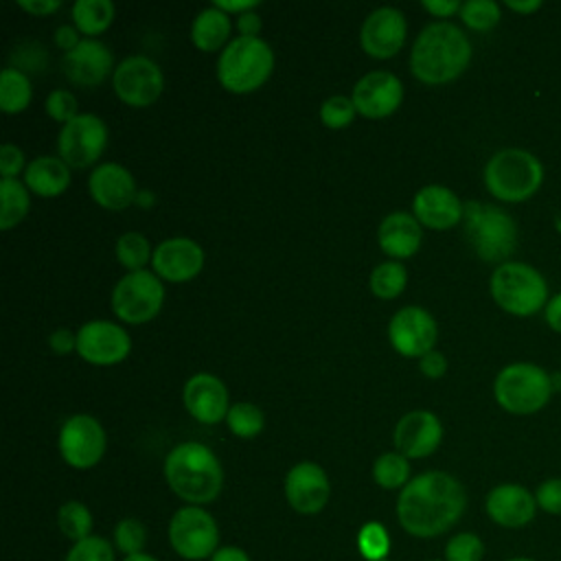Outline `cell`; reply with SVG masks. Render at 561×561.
I'll return each mask as SVG.
<instances>
[{
	"mask_svg": "<svg viewBox=\"0 0 561 561\" xmlns=\"http://www.w3.org/2000/svg\"><path fill=\"white\" fill-rule=\"evenodd\" d=\"M123 561H158L156 557L147 554V552H138V554H129V557H123Z\"/></svg>",
	"mask_w": 561,
	"mask_h": 561,
	"instance_id": "680465c9",
	"label": "cell"
},
{
	"mask_svg": "<svg viewBox=\"0 0 561 561\" xmlns=\"http://www.w3.org/2000/svg\"><path fill=\"white\" fill-rule=\"evenodd\" d=\"M554 226H557V230L561 232V213L554 217Z\"/></svg>",
	"mask_w": 561,
	"mask_h": 561,
	"instance_id": "6125c7cd",
	"label": "cell"
},
{
	"mask_svg": "<svg viewBox=\"0 0 561 561\" xmlns=\"http://www.w3.org/2000/svg\"><path fill=\"white\" fill-rule=\"evenodd\" d=\"M491 298L511 316L528 318L546 309L550 294L548 283L539 270L524 261H506L495 265L489 280Z\"/></svg>",
	"mask_w": 561,
	"mask_h": 561,
	"instance_id": "52a82bcc",
	"label": "cell"
},
{
	"mask_svg": "<svg viewBox=\"0 0 561 561\" xmlns=\"http://www.w3.org/2000/svg\"><path fill=\"white\" fill-rule=\"evenodd\" d=\"M57 445L66 465L75 469H90L103 458L107 436L101 421H96L94 416L72 414L64 421Z\"/></svg>",
	"mask_w": 561,
	"mask_h": 561,
	"instance_id": "4fadbf2b",
	"label": "cell"
},
{
	"mask_svg": "<svg viewBox=\"0 0 561 561\" xmlns=\"http://www.w3.org/2000/svg\"><path fill=\"white\" fill-rule=\"evenodd\" d=\"M484 543L476 533H456L445 543V561H482Z\"/></svg>",
	"mask_w": 561,
	"mask_h": 561,
	"instance_id": "ab89813d",
	"label": "cell"
},
{
	"mask_svg": "<svg viewBox=\"0 0 561 561\" xmlns=\"http://www.w3.org/2000/svg\"><path fill=\"white\" fill-rule=\"evenodd\" d=\"M405 283H408V272H405V265L399 261L379 263L370 272V280H368L370 291L383 300L397 298L405 289Z\"/></svg>",
	"mask_w": 561,
	"mask_h": 561,
	"instance_id": "836d02e7",
	"label": "cell"
},
{
	"mask_svg": "<svg viewBox=\"0 0 561 561\" xmlns=\"http://www.w3.org/2000/svg\"><path fill=\"white\" fill-rule=\"evenodd\" d=\"M386 561H390V559H386Z\"/></svg>",
	"mask_w": 561,
	"mask_h": 561,
	"instance_id": "e7e4bbea",
	"label": "cell"
},
{
	"mask_svg": "<svg viewBox=\"0 0 561 561\" xmlns=\"http://www.w3.org/2000/svg\"><path fill=\"white\" fill-rule=\"evenodd\" d=\"M355 105L351 96L344 94H333L329 96L322 105H320V121L329 127V129H342L346 125L353 123L355 118Z\"/></svg>",
	"mask_w": 561,
	"mask_h": 561,
	"instance_id": "60d3db41",
	"label": "cell"
},
{
	"mask_svg": "<svg viewBox=\"0 0 561 561\" xmlns=\"http://www.w3.org/2000/svg\"><path fill=\"white\" fill-rule=\"evenodd\" d=\"M419 368L425 377H432V379H438L447 373V359L440 351H430L425 353L421 359H419Z\"/></svg>",
	"mask_w": 561,
	"mask_h": 561,
	"instance_id": "bcb514c9",
	"label": "cell"
},
{
	"mask_svg": "<svg viewBox=\"0 0 561 561\" xmlns=\"http://www.w3.org/2000/svg\"><path fill=\"white\" fill-rule=\"evenodd\" d=\"M215 7L226 13H245L259 7V0H215Z\"/></svg>",
	"mask_w": 561,
	"mask_h": 561,
	"instance_id": "11a10c76",
	"label": "cell"
},
{
	"mask_svg": "<svg viewBox=\"0 0 561 561\" xmlns=\"http://www.w3.org/2000/svg\"><path fill=\"white\" fill-rule=\"evenodd\" d=\"M467 508V493L458 478L447 471L414 476L397 497L401 528L419 539H432L458 524Z\"/></svg>",
	"mask_w": 561,
	"mask_h": 561,
	"instance_id": "6da1fadb",
	"label": "cell"
},
{
	"mask_svg": "<svg viewBox=\"0 0 561 561\" xmlns=\"http://www.w3.org/2000/svg\"><path fill=\"white\" fill-rule=\"evenodd\" d=\"M465 237L478 259L486 263H506L517 245V224L500 206L484 202H465Z\"/></svg>",
	"mask_w": 561,
	"mask_h": 561,
	"instance_id": "5b68a950",
	"label": "cell"
},
{
	"mask_svg": "<svg viewBox=\"0 0 561 561\" xmlns=\"http://www.w3.org/2000/svg\"><path fill=\"white\" fill-rule=\"evenodd\" d=\"M405 33L408 24L403 13L394 7H379L364 20L359 42L364 53H368L370 57L388 59L401 50Z\"/></svg>",
	"mask_w": 561,
	"mask_h": 561,
	"instance_id": "ffe728a7",
	"label": "cell"
},
{
	"mask_svg": "<svg viewBox=\"0 0 561 561\" xmlns=\"http://www.w3.org/2000/svg\"><path fill=\"white\" fill-rule=\"evenodd\" d=\"M151 267L162 280L186 283L204 267V250L188 237H171L153 248Z\"/></svg>",
	"mask_w": 561,
	"mask_h": 561,
	"instance_id": "ac0fdd59",
	"label": "cell"
},
{
	"mask_svg": "<svg viewBox=\"0 0 561 561\" xmlns=\"http://www.w3.org/2000/svg\"><path fill=\"white\" fill-rule=\"evenodd\" d=\"M182 399L188 414L206 425L226 421V414L230 410L226 383L210 373H195L193 377H188Z\"/></svg>",
	"mask_w": 561,
	"mask_h": 561,
	"instance_id": "44dd1931",
	"label": "cell"
},
{
	"mask_svg": "<svg viewBox=\"0 0 561 561\" xmlns=\"http://www.w3.org/2000/svg\"><path fill=\"white\" fill-rule=\"evenodd\" d=\"M373 480L381 489H403L410 482V462L399 451H386L373 462Z\"/></svg>",
	"mask_w": 561,
	"mask_h": 561,
	"instance_id": "d6a6232c",
	"label": "cell"
},
{
	"mask_svg": "<svg viewBox=\"0 0 561 561\" xmlns=\"http://www.w3.org/2000/svg\"><path fill=\"white\" fill-rule=\"evenodd\" d=\"M151 256H153V250L145 234L129 230L116 239V259L129 272L145 270V265L151 261Z\"/></svg>",
	"mask_w": 561,
	"mask_h": 561,
	"instance_id": "e575fe53",
	"label": "cell"
},
{
	"mask_svg": "<svg viewBox=\"0 0 561 561\" xmlns=\"http://www.w3.org/2000/svg\"><path fill=\"white\" fill-rule=\"evenodd\" d=\"M116 96L129 107H147L158 101L164 90L160 66L147 55L125 57L112 72Z\"/></svg>",
	"mask_w": 561,
	"mask_h": 561,
	"instance_id": "8fae6325",
	"label": "cell"
},
{
	"mask_svg": "<svg viewBox=\"0 0 561 561\" xmlns=\"http://www.w3.org/2000/svg\"><path fill=\"white\" fill-rule=\"evenodd\" d=\"M24 169V153L18 145L4 142L0 147V173L2 178H15Z\"/></svg>",
	"mask_w": 561,
	"mask_h": 561,
	"instance_id": "f6af8a7d",
	"label": "cell"
},
{
	"mask_svg": "<svg viewBox=\"0 0 561 561\" xmlns=\"http://www.w3.org/2000/svg\"><path fill=\"white\" fill-rule=\"evenodd\" d=\"M484 511L502 528H524L535 519L539 506L535 493L524 484L502 482L486 493Z\"/></svg>",
	"mask_w": 561,
	"mask_h": 561,
	"instance_id": "d6986e66",
	"label": "cell"
},
{
	"mask_svg": "<svg viewBox=\"0 0 561 561\" xmlns=\"http://www.w3.org/2000/svg\"><path fill=\"white\" fill-rule=\"evenodd\" d=\"M92 513L90 508L79 500H68L57 511V526L66 539L72 543L90 537L92 533Z\"/></svg>",
	"mask_w": 561,
	"mask_h": 561,
	"instance_id": "1f68e13d",
	"label": "cell"
},
{
	"mask_svg": "<svg viewBox=\"0 0 561 561\" xmlns=\"http://www.w3.org/2000/svg\"><path fill=\"white\" fill-rule=\"evenodd\" d=\"M272 70L274 53L261 37L237 35L224 46L217 59V79L234 94L254 92L270 79Z\"/></svg>",
	"mask_w": 561,
	"mask_h": 561,
	"instance_id": "8992f818",
	"label": "cell"
},
{
	"mask_svg": "<svg viewBox=\"0 0 561 561\" xmlns=\"http://www.w3.org/2000/svg\"><path fill=\"white\" fill-rule=\"evenodd\" d=\"M92 199L107 210H123L136 202L138 188L129 169L118 162L99 164L88 178Z\"/></svg>",
	"mask_w": 561,
	"mask_h": 561,
	"instance_id": "cb8c5ba5",
	"label": "cell"
},
{
	"mask_svg": "<svg viewBox=\"0 0 561 561\" xmlns=\"http://www.w3.org/2000/svg\"><path fill=\"white\" fill-rule=\"evenodd\" d=\"M164 302V285L156 272H127L112 289L114 313L129 324L153 320Z\"/></svg>",
	"mask_w": 561,
	"mask_h": 561,
	"instance_id": "30bf717a",
	"label": "cell"
},
{
	"mask_svg": "<svg viewBox=\"0 0 561 561\" xmlns=\"http://www.w3.org/2000/svg\"><path fill=\"white\" fill-rule=\"evenodd\" d=\"M430 561H445V559H430Z\"/></svg>",
	"mask_w": 561,
	"mask_h": 561,
	"instance_id": "be15d7a7",
	"label": "cell"
},
{
	"mask_svg": "<svg viewBox=\"0 0 561 561\" xmlns=\"http://www.w3.org/2000/svg\"><path fill=\"white\" fill-rule=\"evenodd\" d=\"M552 394L550 373L533 362L506 364L493 381L497 405L511 414H535L548 405Z\"/></svg>",
	"mask_w": 561,
	"mask_h": 561,
	"instance_id": "ba28073f",
	"label": "cell"
},
{
	"mask_svg": "<svg viewBox=\"0 0 561 561\" xmlns=\"http://www.w3.org/2000/svg\"><path fill=\"white\" fill-rule=\"evenodd\" d=\"M353 105L366 118L390 116L403 101V83L388 70H373L364 75L353 88Z\"/></svg>",
	"mask_w": 561,
	"mask_h": 561,
	"instance_id": "e0dca14e",
	"label": "cell"
},
{
	"mask_svg": "<svg viewBox=\"0 0 561 561\" xmlns=\"http://www.w3.org/2000/svg\"><path fill=\"white\" fill-rule=\"evenodd\" d=\"M506 561H535L530 557H513V559H506Z\"/></svg>",
	"mask_w": 561,
	"mask_h": 561,
	"instance_id": "94428289",
	"label": "cell"
},
{
	"mask_svg": "<svg viewBox=\"0 0 561 561\" xmlns=\"http://www.w3.org/2000/svg\"><path fill=\"white\" fill-rule=\"evenodd\" d=\"M107 145V125L96 114H77L57 136L59 158L75 169L94 164Z\"/></svg>",
	"mask_w": 561,
	"mask_h": 561,
	"instance_id": "7c38bea8",
	"label": "cell"
},
{
	"mask_svg": "<svg viewBox=\"0 0 561 561\" xmlns=\"http://www.w3.org/2000/svg\"><path fill=\"white\" fill-rule=\"evenodd\" d=\"M471 42L447 20L427 24L414 39L410 70L423 83H447L460 77L471 61Z\"/></svg>",
	"mask_w": 561,
	"mask_h": 561,
	"instance_id": "7a4b0ae2",
	"label": "cell"
},
{
	"mask_svg": "<svg viewBox=\"0 0 561 561\" xmlns=\"http://www.w3.org/2000/svg\"><path fill=\"white\" fill-rule=\"evenodd\" d=\"M33 96L31 79L26 72L9 66L0 75V110L7 114H18L28 107Z\"/></svg>",
	"mask_w": 561,
	"mask_h": 561,
	"instance_id": "f546056e",
	"label": "cell"
},
{
	"mask_svg": "<svg viewBox=\"0 0 561 561\" xmlns=\"http://www.w3.org/2000/svg\"><path fill=\"white\" fill-rule=\"evenodd\" d=\"M18 7L33 15H48L61 7V0H18Z\"/></svg>",
	"mask_w": 561,
	"mask_h": 561,
	"instance_id": "f907efd6",
	"label": "cell"
},
{
	"mask_svg": "<svg viewBox=\"0 0 561 561\" xmlns=\"http://www.w3.org/2000/svg\"><path fill=\"white\" fill-rule=\"evenodd\" d=\"M506 7L517 13H533L541 9V0H506Z\"/></svg>",
	"mask_w": 561,
	"mask_h": 561,
	"instance_id": "9f6ffc18",
	"label": "cell"
},
{
	"mask_svg": "<svg viewBox=\"0 0 561 561\" xmlns=\"http://www.w3.org/2000/svg\"><path fill=\"white\" fill-rule=\"evenodd\" d=\"M72 22L83 35L103 33L114 20V4L110 0H77L70 9Z\"/></svg>",
	"mask_w": 561,
	"mask_h": 561,
	"instance_id": "4dcf8cb0",
	"label": "cell"
},
{
	"mask_svg": "<svg viewBox=\"0 0 561 561\" xmlns=\"http://www.w3.org/2000/svg\"><path fill=\"white\" fill-rule=\"evenodd\" d=\"M131 351L127 331L110 320H90L77 331V353L96 366H112L123 362Z\"/></svg>",
	"mask_w": 561,
	"mask_h": 561,
	"instance_id": "9a60e30c",
	"label": "cell"
},
{
	"mask_svg": "<svg viewBox=\"0 0 561 561\" xmlns=\"http://www.w3.org/2000/svg\"><path fill=\"white\" fill-rule=\"evenodd\" d=\"M421 4L436 18H449L454 13H460L462 7L458 0H421Z\"/></svg>",
	"mask_w": 561,
	"mask_h": 561,
	"instance_id": "c3c4849f",
	"label": "cell"
},
{
	"mask_svg": "<svg viewBox=\"0 0 561 561\" xmlns=\"http://www.w3.org/2000/svg\"><path fill=\"white\" fill-rule=\"evenodd\" d=\"M64 561H116L114 557V546L96 535H90L68 550Z\"/></svg>",
	"mask_w": 561,
	"mask_h": 561,
	"instance_id": "b9f144b4",
	"label": "cell"
},
{
	"mask_svg": "<svg viewBox=\"0 0 561 561\" xmlns=\"http://www.w3.org/2000/svg\"><path fill=\"white\" fill-rule=\"evenodd\" d=\"M285 497L300 515L320 513L331 497V482L327 471L311 460L294 465L285 476Z\"/></svg>",
	"mask_w": 561,
	"mask_h": 561,
	"instance_id": "2e32d148",
	"label": "cell"
},
{
	"mask_svg": "<svg viewBox=\"0 0 561 561\" xmlns=\"http://www.w3.org/2000/svg\"><path fill=\"white\" fill-rule=\"evenodd\" d=\"M24 184L39 197H57L70 184V167L61 158L39 156L26 164Z\"/></svg>",
	"mask_w": 561,
	"mask_h": 561,
	"instance_id": "4316f807",
	"label": "cell"
},
{
	"mask_svg": "<svg viewBox=\"0 0 561 561\" xmlns=\"http://www.w3.org/2000/svg\"><path fill=\"white\" fill-rule=\"evenodd\" d=\"M550 377H552V388H554V392L561 390V373H552Z\"/></svg>",
	"mask_w": 561,
	"mask_h": 561,
	"instance_id": "91938a15",
	"label": "cell"
},
{
	"mask_svg": "<svg viewBox=\"0 0 561 561\" xmlns=\"http://www.w3.org/2000/svg\"><path fill=\"white\" fill-rule=\"evenodd\" d=\"M0 230H11L18 226L28 208H31V195L28 186L22 184L18 178H2L0 180Z\"/></svg>",
	"mask_w": 561,
	"mask_h": 561,
	"instance_id": "f1b7e54d",
	"label": "cell"
},
{
	"mask_svg": "<svg viewBox=\"0 0 561 561\" xmlns=\"http://www.w3.org/2000/svg\"><path fill=\"white\" fill-rule=\"evenodd\" d=\"M44 107H46V114L53 118V121H57V123H68V121H72L79 112H77V96L70 92V90H64V88H59V90H53L48 96H46V103H44Z\"/></svg>",
	"mask_w": 561,
	"mask_h": 561,
	"instance_id": "7bdbcfd3",
	"label": "cell"
},
{
	"mask_svg": "<svg viewBox=\"0 0 561 561\" xmlns=\"http://www.w3.org/2000/svg\"><path fill=\"white\" fill-rule=\"evenodd\" d=\"M412 210L421 226L432 230H449L462 219L465 204L451 188L443 184H427L416 191Z\"/></svg>",
	"mask_w": 561,
	"mask_h": 561,
	"instance_id": "d4e9b609",
	"label": "cell"
},
{
	"mask_svg": "<svg viewBox=\"0 0 561 561\" xmlns=\"http://www.w3.org/2000/svg\"><path fill=\"white\" fill-rule=\"evenodd\" d=\"M443 440V423L430 410L403 414L394 427V447L405 458L432 456Z\"/></svg>",
	"mask_w": 561,
	"mask_h": 561,
	"instance_id": "7402d4cb",
	"label": "cell"
},
{
	"mask_svg": "<svg viewBox=\"0 0 561 561\" xmlns=\"http://www.w3.org/2000/svg\"><path fill=\"white\" fill-rule=\"evenodd\" d=\"M539 511L548 515H561V478H548L535 489Z\"/></svg>",
	"mask_w": 561,
	"mask_h": 561,
	"instance_id": "ee69618b",
	"label": "cell"
},
{
	"mask_svg": "<svg viewBox=\"0 0 561 561\" xmlns=\"http://www.w3.org/2000/svg\"><path fill=\"white\" fill-rule=\"evenodd\" d=\"M228 35H230V18L226 11L217 9L215 4L202 9L191 24V39L204 53L221 48L228 42Z\"/></svg>",
	"mask_w": 561,
	"mask_h": 561,
	"instance_id": "83f0119b",
	"label": "cell"
},
{
	"mask_svg": "<svg viewBox=\"0 0 561 561\" xmlns=\"http://www.w3.org/2000/svg\"><path fill=\"white\" fill-rule=\"evenodd\" d=\"M61 66L66 77L75 85L94 88L110 75L114 66V57L103 42L94 37H83L72 50L64 53Z\"/></svg>",
	"mask_w": 561,
	"mask_h": 561,
	"instance_id": "603a6c76",
	"label": "cell"
},
{
	"mask_svg": "<svg viewBox=\"0 0 561 561\" xmlns=\"http://www.w3.org/2000/svg\"><path fill=\"white\" fill-rule=\"evenodd\" d=\"M543 318H546V322H548V327H550L552 331L561 333V291H557V294L548 300V305H546V309H543Z\"/></svg>",
	"mask_w": 561,
	"mask_h": 561,
	"instance_id": "816d5d0a",
	"label": "cell"
},
{
	"mask_svg": "<svg viewBox=\"0 0 561 561\" xmlns=\"http://www.w3.org/2000/svg\"><path fill=\"white\" fill-rule=\"evenodd\" d=\"M208 561H250V557L239 546H219Z\"/></svg>",
	"mask_w": 561,
	"mask_h": 561,
	"instance_id": "db71d44e",
	"label": "cell"
},
{
	"mask_svg": "<svg viewBox=\"0 0 561 561\" xmlns=\"http://www.w3.org/2000/svg\"><path fill=\"white\" fill-rule=\"evenodd\" d=\"M55 42H57V46L61 48V50H72L79 42H81V37H79V28L77 26H70V24H61V26H57V31H55Z\"/></svg>",
	"mask_w": 561,
	"mask_h": 561,
	"instance_id": "681fc988",
	"label": "cell"
},
{
	"mask_svg": "<svg viewBox=\"0 0 561 561\" xmlns=\"http://www.w3.org/2000/svg\"><path fill=\"white\" fill-rule=\"evenodd\" d=\"M145 543H147V528L142 522L134 517H123L114 526V548L125 557L142 552Z\"/></svg>",
	"mask_w": 561,
	"mask_h": 561,
	"instance_id": "f35d334b",
	"label": "cell"
},
{
	"mask_svg": "<svg viewBox=\"0 0 561 561\" xmlns=\"http://www.w3.org/2000/svg\"><path fill=\"white\" fill-rule=\"evenodd\" d=\"M379 248L392 259H408L416 254L423 241V230L412 213L394 210L386 215L377 230Z\"/></svg>",
	"mask_w": 561,
	"mask_h": 561,
	"instance_id": "484cf974",
	"label": "cell"
},
{
	"mask_svg": "<svg viewBox=\"0 0 561 561\" xmlns=\"http://www.w3.org/2000/svg\"><path fill=\"white\" fill-rule=\"evenodd\" d=\"M388 337L399 355L421 359L425 353L434 351V344L438 340V327L427 309L408 305L390 318Z\"/></svg>",
	"mask_w": 561,
	"mask_h": 561,
	"instance_id": "5bb4252c",
	"label": "cell"
},
{
	"mask_svg": "<svg viewBox=\"0 0 561 561\" xmlns=\"http://www.w3.org/2000/svg\"><path fill=\"white\" fill-rule=\"evenodd\" d=\"M169 543L186 561H204L219 548V526L202 506H182L169 519Z\"/></svg>",
	"mask_w": 561,
	"mask_h": 561,
	"instance_id": "9c48e42d",
	"label": "cell"
},
{
	"mask_svg": "<svg viewBox=\"0 0 561 561\" xmlns=\"http://www.w3.org/2000/svg\"><path fill=\"white\" fill-rule=\"evenodd\" d=\"M153 193L149 191V188H142V191H138V195H136V202L134 204H138L140 208H149L151 204H153Z\"/></svg>",
	"mask_w": 561,
	"mask_h": 561,
	"instance_id": "6f0895ef",
	"label": "cell"
},
{
	"mask_svg": "<svg viewBox=\"0 0 561 561\" xmlns=\"http://www.w3.org/2000/svg\"><path fill=\"white\" fill-rule=\"evenodd\" d=\"M460 20L473 31H491L500 18V4L493 0H467L460 7Z\"/></svg>",
	"mask_w": 561,
	"mask_h": 561,
	"instance_id": "74e56055",
	"label": "cell"
},
{
	"mask_svg": "<svg viewBox=\"0 0 561 561\" xmlns=\"http://www.w3.org/2000/svg\"><path fill=\"white\" fill-rule=\"evenodd\" d=\"M357 552L366 561H386L390 552V535L383 524L366 522L357 530Z\"/></svg>",
	"mask_w": 561,
	"mask_h": 561,
	"instance_id": "8d00e7d4",
	"label": "cell"
},
{
	"mask_svg": "<svg viewBox=\"0 0 561 561\" xmlns=\"http://www.w3.org/2000/svg\"><path fill=\"white\" fill-rule=\"evenodd\" d=\"M48 346L57 355H66L70 351H77V333H72L70 329H64V327L55 329L48 335Z\"/></svg>",
	"mask_w": 561,
	"mask_h": 561,
	"instance_id": "7dc6e473",
	"label": "cell"
},
{
	"mask_svg": "<svg viewBox=\"0 0 561 561\" xmlns=\"http://www.w3.org/2000/svg\"><path fill=\"white\" fill-rule=\"evenodd\" d=\"M169 489L191 506H204L221 493L224 469L215 451L202 443L184 440L164 458Z\"/></svg>",
	"mask_w": 561,
	"mask_h": 561,
	"instance_id": "3957f363",
	"label": "cell"
},
{
	"mask_svg": "<svg viewBox=\"0 0 561 561\" xmlns=\"http://www.w3.org/2000/svg\"><path fill=\"white\" fill-rule=\"evenodd\" d=\"M486 191L508 204L530 199L543 184L541 160L519 147H506L495 151L484 164Z\"/></svg>",
	"mask_w": 561,
	"mask_h": 561,
	"instance_id": "277c9868",
	"label": "cell"
},
{
	"mask_svg": "<svg viewBox=\"0 0 561 561\" xmlns=\"http://www.w3.org/2000/svg\"><path fill=\"white\" fill-rule=\"evenodd\" d=\"M226 423L230 427V432L239 438H254L256 434L263 432L265 427V416L263 410L254 403L248 401H239L232 403L228 414H226Z\"/></svg>",
	"mask_w": 561,
	"mask_h": 561,
	"instance_id": "d590c367",
	"label": "cell"
},
{
	"mask_svg": "<svg viewBox=\"0 0 561 561\" xmlns=\"http://www.w3.org/2000/svg\"><path fill=\"white\" fill-rule=\"evenodd\" d=\"M237 26H239V33L245 35V37H259V31H261V18L252 11H245L239 15L237 20Z\"/></svg>",
	"mask_w": 561,
	"mask_h": 561,
	"instance_id": "f5cc1de1",
	"label": "cell"
}]
</instances>
